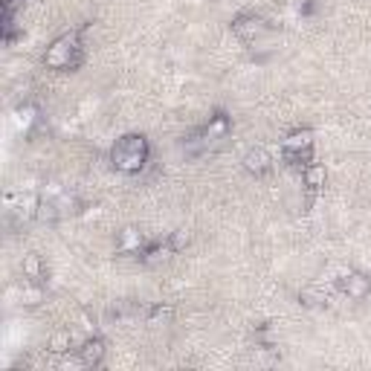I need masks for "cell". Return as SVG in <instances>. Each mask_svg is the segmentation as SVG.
Masks as SVG:
<instances>
[{
    "mask_svg": "<svg viewBox=\"0 0 371 371\" xmlns=\"http://www.w3.org/2000/svg\"><path fill=\"white\" fill-rule=\"evenodd\" d=\"M85 61V44H82V29L64 32L58 35L50 50L44 53V64L50 70H78Z\"/></svg>",
    "mask_w": 371,
    "mask_h": 371,
    "instance_id": "obj_1",
    "label": "cell"
},
{
    "mask_svg": "<svg viewBox=\"0 0 371 371\" xmlns=\"http://www.w3.org/2000/svg\"><path fill=\"white\" fill-rule=\"evenodd\" d=\"M148 139L142 134H125L122 139H117V145L110 148V163L117 171L125 174H137L145 163H148Z\"/></svg>",
    "mask_w": 371,
    "mask_h": 371,
    "instance_id": "obj_2",
    "label": "cell"
},
{
    "mask_svg": "<svg viewBox=\"0 0 371 371\" xmlns=\"http://www.w3.org/2000/svg\"><path fill=\"white\" fill-rule=\"evenodd\" d=\"M311 151H313V134L311 131H293L282 142V154L290 166H311Z\"/></svg>",
    "mask_w": 371,
    "mask_h": 371,
    "instance_id": "obj_3",
    "label": "cell"
},
{
    "mask_svg": "<svg viewBox=\"0 0 371 371\" xmlns=\"http://www.w3.org/2000/svg\"><path fill=\"white\" fill-rule=\"evenodd\" d=\"M232 32L244 44H252L255 38L267 35V24H264V18H255V15H241V18L232 21Z\"/></svg>",
    "mask_w": 371,
    "mask_h": 371,
    "instance_id": "obj_4",
    "label": "cell"
},
{
    "mask_svg": "<svg viewBox=\"0 0 371 371\" xmlns=\"http://www.w3.org/2000/svg\"><path fill=\"white\" fill-rule=\"evenodd\" d=\"M227 131H230V119L223 117V114H218L212 122H209L206 128H200L198 131V137H191V142L189 145H195V148H209L215 139H221V137H227Z\"/></svg>",
    "mask_w": 371,
    "mask_h": 371,
    "instance_id": "obj_5",
    "label": "cell"
},
{
    "mask_svg": "<svg viewBox=\"0 0 371 371\" xmlns=\"http://www.w3.org/2000/svg\"><path fill=\"white\" fill-rule=\"evenodd\" d=\"M244 169H247L250 174H255V177L267 174V171L273 169V157H270V151H264V148H250V151L244 154Z\"/></svg>",
    "mask_w": 371,
    "mask_h": 371,
    "instance_id": "obj_6",
    "label": "cell"
},
{
    "mask_svg": "<svg viewBox=\"0 0 371 371\" xmlns=\"http://www.w3.org/2000/svg\"><path fill=\"white\" fill-rule=\"evenodd\" d=\"M343 290L351 299H365L371 293V282L363 276V273H348V276L343 279Z\"/></svg>",
    "mask_w": 371,
    "mask_h": 371,
    "instance_id": "obj_7",
    "label": "cell"
},
{
    "mask_svg": "<svg viewBox=\"0 0 371 371\" xmlns=\"http://www.w3.org/2000/svg\"><path fill=\"white\" fill-rule=\"evenodd\" d=\"M78 357L85 360V365H87V368L99 365V363H102V357H105V343L99 340V336H93V340H87L82 348H78Z\"/></svg>",
    "mask_w": 371,
    "mask_h": 371,
    "instance_id": "obj_8",
    "label": "cell"
},
{
    "mask_svg": "<svg viewBox=\"0 0 371 371\" xmlns=\"http://www.w3.org/2000/svg\"><path fill=\"white\" fill-rule=\"evenodd\" d=\"M145 244L142 235L134 230V227H128L119 232V244H117V252H139V247Z\"/></svg>",
    "mask_w": 371,
    "mask_h": 371,
    "instance_id": "obj_9",
    "label": "cell"
},
{
    "mask_svg": "<svg viewBox=\"0 0 371 371\" xmlns=\"http://www.w3.org/2000/svg\"><path fill=\"white\" fill-rule=\"evenodd\" d=\"M325 180H328L325 166H304V186L319 189V186H325Z\"/></svg>",
    "mask_w": 371,
    "mask_h": 371,
    "instance_id": "obj_10",
    "label": "cell"
},
{
    "mask_svg": "<svg viewBox=\"0 0 371 371\" xmlns=\"http://www.w3.org/2000/svg\"><path fill=\"white\" fill-rule=\"evenodd\" d=\"M38 206H41V200L35 198V195H24L21 200H18V209H15V212H18V218H32V215H38Z\"/></svg>",
    "mask_w": 371,
    "mask_h": 371,
    "instance_id": "obj_11",
    "label": "cell"
},
{
    "mask_svg": "<svg viewBox=\"0 0 371 371\" xmlns=\"http://www.w3.org/2000/svg\"><path fill=\"white\" fill-rule=\"evenodd\" d=\"M35 114H38V110L32 105L18 107V114H15V128H18V131H29V125L35 122Z\"/></svg>",
    "mask_w": 371,
    "mask_h": 371,
    "instance_id": "obj_12",
    "label": "cell"
},
{
    "mask_svg": "<svg viewBox=\"0 0 371 371\" xmlns=\"http://www.w3.org/2000/svg\"><path fill=\"white\" fill-rule=\"evenodd\" d=\"M189 244H191V235H189L186 230H177V232L169 235V247H171V252H180V250H186Z\"/></svg>",
    "mask_w": 371,
    "mask_h": 371,
    "instance_id": "obj_13",
    "label": "cell"
},
{
    "mask_svg": "<svg viewBox=\"0 0 371 371\" xmlns=\"http://www.w3.org/2000/svg\"><path fill=\"white\" fill-rule=\"evenodd\" d=\"M70 345H73V336L70 334H55L53 340H50V351L53 354H67Z\"/></svg>",
    "mask_w": 371,
    "mask_h": 371,
    "instance_id": "obj_14",
    "label": "cell"
},
{
    "mask_svg": "<svg viewBox=\"0 0 371 371\" xmlns=\"http://www.w3.org/2000/svg\"><path fill=\"white\" fill-rule=\"evenodd\" d=\"M24 273H26L29 279L38 282V279H41V258H38V255H29L26 261H24Z\"/></svg>",
    "mask_w": 371,
    "mask_h": 371,
    "instance_id": "obj_15",
    "label": "cell"
},
{
    "mask_svg": "<svg viewBox=\"0 0 371 371\" xmlns=\"http://www.w3.org/2000/svg\"><path fill=\"white\" fill-rule=\"evenodd\" d=\"M24 299H26L29 304H35V302L41 299V290H38V287H26V290H24Z\"/></svg>",
    "mask_w": 371,
    "mask_h": 371,
    "instance_id": "obj_16",
    "label": "cell"
},
{
    "mask_svg": "<svg viewBox=\"0 0 371 371\" xmlns=\"http://www.w3.org/2000/svg\"><path fill=\"white\" fill-rule=\"evenodd\" d=\"M171 316V311L169 308H154L151 311V322H159V319H169Z\"/></svg>",
    "mask_w": 371,
    "mask_h": 371,
    "instance_id": "obj_17",
    "label": "cell"
},
{
    "mask_svg": "<svg viewBox=\"0 0 371 371\" xmlns=\"http://www.w3.org/2000/svg\"><path fill=\"white\" fill-rule=\"evenodd\" d=\"M18 3H24V0H3V9H15Z\"/></svg>",
    "mask_w": 371,
    "mask_h": 371,
    "instance_id": "obj_18",
    "label": "cell"
}]
</instances>
